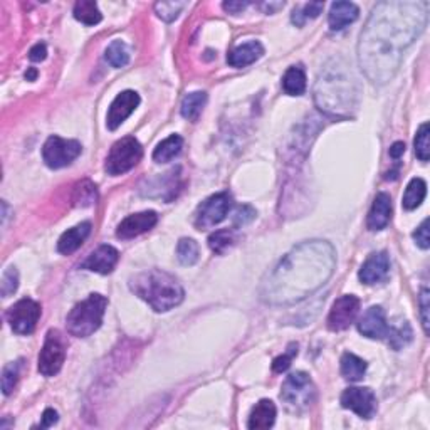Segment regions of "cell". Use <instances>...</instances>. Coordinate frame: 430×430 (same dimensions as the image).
<instances>
[{"instance_id":"7bdbcfd3","label":"cell","mask_w":430,"mask_h":430,"mask_svg":"<svg viewBox=\"0 0 430 430\" xmlns=\"http://www.w3.org/2000/svg\"><path fill=\"white\" fill-rule=\"evenodd\" d=\"M429 289L424 288L420 292L419 303H420V317H422V326H424L425 335H429Z\"/></svg>"},{"instance_id":"7a4b0ae2","label":"cell","mask_w":430,"mask_h":430,"mask_svg":"<svg viewBox=\"0 0 430 430\" xmlns=\"http://www.w3.org/2000/svg\"><path fill=\"white\" fill-rule=\"evenodd\" d=\"M336 267L335 247L326 240H306L292 247L259 286V297L272 306L306 299L323 286Z\"/></svg>"},{"instance_id":"ac0fdd59","label":"cell","mask_w":430,"mask_h":430,"mask_svg":"<svg viewBox=\"0 0 430 430\" xmlns=\"http://www.w3.org/2000/svg\"><path fill=\"white\" fill-rule=\"evenodd\" d=\"M119 254L113 246H99L96 251H92L86 261L81 264V269L98 272V274H110L118 264Z\"/></svg>"},{"instance_id":"4316f807","label":"cell","mask_w":430,"mask_h":430,"mask_svg":"<svg viewBox=\"0 0 430 430\" xmlns=\"http://www.w3.org/2000/svg\"><path fill=\"white\" fill-rule=\"evenodd\" d=\"M425 195H427V183L422 179H412L407 185V188H405L402 205H404L405 210H413V208L420 207Z\"/></svg>"},{"instance_id":"277c9868","label":"cell","mask_w":430,"mask_h":430,"mask_svg":"<svg viewBox=\"0 0 430 430\" xmlns=\"http://www.w3.org/2000/svg\"><path fill=\"white\" fill-rule=\"evenodd\" d=\"M130 289L140 299L150 304L156 313L170 311L183 301L185 291L182 284L170 272L150 269L130 279Z\"/></svg>"},{"instance_id":"f6af8a7d","label":"cell","mask_w":430,"mask_h":430,"mask_svg":"<svg viewBox=\"0 0 430 430\" xmlns=\"http://www.w3.org/2000/svg\"><path fill=\"white\" fill-rule=\"evenodd\" d=\"M58 419H59V415L54 408H46V410H44L42 419H41V429L52 427V425L58 422Z\"/></svg>"},{"instance_id":"9a60e30c","label":"cell","mask_w":430,"mask_h":430,"mask_svg":"<svg viewBox=\"0 0 430 430\" xmlns=\"http://www.w3.org/2000/svg\"><path fill=\"white\" fill-rule=\"evenodd\" d=\"M156 222H158V215L154 210L128 215L116 229V237L123 240L133 239V237H138L144 234V232L151 231L156 226Z\"/></svg>"},{"instance_id":"6da1fadb","label":"cell","mask_w":430,"mask_h":430,"mask_svg":"<svg viewBox=\"0 0 430 430\" xmlns=\"http://www.w3.org/2000/svg\"><path fill=\"white\" fill-rule=\"evenodd\" d=\"M429 9L420 0H385L373 7L358 41V64L368 81L383 86L395 78L405 51L427 27Z\"/></svg>"},{"instance_id":"8992f818","label":"cell","mask_w":430,"mask_h":430,"mask_svg":"<svg viewBox=\"0 0 430 430\" xmlns=\"http://www.w3.org/2000/svg\"><path fill=\"white\" fill-rule=\"evenodd\" d=\"M281 400L292 413L308 410L316 400V387L308 373L296 372L289 375L281 390Z\"/></svg>"},{"instance_id":"7dc6e473","label":"cell","mask_w":430,"mask_h":430,"mask_svg":"<svg viewBox=\"0 0 430 430\" xmlns=\"http://www.w3.org/2000/svg\"><path fill=\"white\" fill-rule=\"evenodd\" d=\"M390 156H392L393 160H399L402 155L405 154V143L404 142H397V143H393L392 147H390Z\"/></svg>"},{"instance_id":"bcb514c9","label":"cell","mask_w":430,"mask_h":430,"mask_svg":"<svg viewBox=\"0 0 430 430\" xmlns=\"http://www.w3.org/2000/svg\"><path fill=\"white\" fill-rule=\"evenodd\" d=\"M222 7L229 14H240L244 9H247L249 2H224Z\"/></svg>"},{"instance_id":"8fae6325","label":"cell","mask_w":430,"mask_h":430,"mask_svg":"<svg viewBox=\"0 0 430 430\" xmlns=\"http://www.w3.org/2000/svg\"><path fill=\"white\" fill-rule=\"evenodd\" d=\"M41 304L34 299L24 297L7 311V321H9L12 331L17 335H31L38 326V321L41 317Z\"/></svg>"},{"instance_id":"cb8c5ba5","label":"cell","mask_w":430,"mask_h":430,"mask_svg":"<svg viewBox=\"0 0 430 430\" xmlns=\"http://www.w3.org/2000/svg\"><path fill=\"white\" fill-rule=\"evenodd\" d=\"M183 148V138L179 135H172L168 138H165L163 142L156 144L154 150V160L156 163H167L172 162L176 155L182 151Z\"/></svg>"},{"instance_id":"d590c367","label":"cell","mask_w":430,"mask_h":430,"mask_svg":"<svg viewBox=\"0 0 430 430\" xmlns=\"http://www.w3.org/2000/svg\"><path fill=\"white\" fill-rule=\"evenodd\" d=\"M323 7H324L323 2H309L303 7H296V9L292 10L291 21L292 24H296L297 27L304 26V22H306L308 19L317 17V15L323 12Z\"/></svg>"},{"instance_id":"e0dca14e","label":"cell","mask_w":430,"mask_h":430,"mask_svg":"<svg viewBox=\"0 0 430 430\" xmlns=\"http://www.w3.org/2000/svg\"><path fill=\"white\" fill-rule=\"evenodd\" d=\"M358 331L370 340L387 338L388 323L387 316L381 306H372L365 311V315L358 321Z\"/></svg>"},{"instance_id":"ab89813d","label":"cell","mask_w":430,"mask_h":430,"mask_svg":"<svg viewBox=\"0 0 430 430\" xmlns=\"http://www.w3.org/2000/svg\"><path fill=\"white\" fill-rule=\"evenodd\" d=\"M296 355H297V345H291L286 355L277 356V358L272 361V370H274L276 373L286 372V370L291 367V361H292V358H295Z\"/></svg>"},{"instance_id":"ffe728a7","label":"cell","mask_w":430,"mask_h":430,"mask_svg":"<svg viewBox=\"0 0 430 430\" xmlns=\"http://www.w3.org/2000/svg\"><path fill=\"white\" fill-rule=\"evenodd\" d=\"M360 9L353 2H335L329 9L328 24L331 31H343L345 27L358 19Z\"/></svg>"},{"instance_id":"c3c4849f","label":"cell","mask_w":430,"mask_h":430,"mask_svg":"<svg viewBox=\"0 0 430 430\" xmlns=\"http://www.w3.org/2000/svg\"><path fill=\"white\" fill-rule=\"evenodd\" d=\"M284 2H269V3H263V9L267 12V14H272V12H276L277 9H283Z\"/></svg>"},{"instance_id":"5b68a950","label":"cell","mask_w":430,"mask_h":430,"mask_svg":"<svg viewBox=\"0 0 430 430\" xmlns=\"http://www.w3.org/2000/svg\"><path fill=\"white\" fill-rule=\"evenodd\" d=\"M108 299L98 292L90 295L81 303L76 304L66 317L67 331L76 338H88L101 326Z\"/></svg>"},{"instance_id":"d6986e66","label":"cell","mask_w":430,"mask_h":430,"mask_svg":"<svg viewBox=\"0 0 430 430\" xmlns=\"http://www.w3.org/2000/svg\"><path fill=\"white\" fill-rule=\"evenodd\" d=\"M390 219H392V199H390L388 194L381 192L373 200L372 208L368 212L367 226L373 232L381 231V229L388 226Z\"/></svg>"},{"instance_id":"3957f363","label":"cell","mask_w":430,"mask_h":430,"mask_svg":"<svg viewBox=\"0 0 430 430\" xmlns=\"http://www.w3.org/2000/svg\"><path fill=\"white\" fill-rule=\"evenodd\" d=\"M313 94L317 110L324 115L348 118L358 106V78L343 58H333L317 74Z\"/></svg>"},{"instance_id":"ba28073f","label":"cell","mask_w":430,"mask_h":430,"mask_svg":"<svg viewBox=\"0 0 430 430\" xmlns=\"http://www.w3.org/2000/svg\"><path fill=\"white\" fill-rule=\"evenodd\" d=\"M83 147L76 140H66L61 136H49L42 147V158L49 168H64L81 155Z\"/></svg>"},{"instance_id":"83f0119b","label":"cell","mask_w":430,"mask_h":430,"mask_svg":"<svg viewBox=\"0 0 430 430\" xmlns=\"http://www.w3.org/2000/svg\"><path fill=\"white\" fill-rule=\"evenodd\" d=\"M74 19L84 26H96L103 21V14L92 0H79L74 6Z\"/></svg>"},{"instance_id":"7c38bea8","label":"cell","mask_w":430,"mask_h":430,"mask_svg":"<svg viewBox=\"0 0 430 430\" xmlns=\"http://www.w3.org/2000/svg\"><path fill=\"white\" fill-rule=\"evenodd\" d=\"M360 299L353 295H345L333 303L328 316V328L331 331H343L358 316Z\"/></svg>"},{"instance_id":"2e32d148","label":"cell","mask_w":430,"mask_h":430,"mask_svg":"<svg viewBox=\"0 0 430 430\" xmlns=\"http://www.w3.org/2000/svg\"><path fill=\"white\" fill-rule=\"evenodd\" d=\"M390 272V259L387 252H373L368 256V259L365 261L363 266H361L358 277L363 284L367 286H373V284H379L381 281L387 279Z\"/></svg>"},{"instance_id":"60d3db41","label":"cell","mask_w":430,"mask_h":430,"mask_svg":"<svg viewBox=\"0 0 430 430\" xmlns=\"http://www.w3.org/2000/svg\"><path fill=\"white\" fill-rule=\"evenodd\" d=\"M256 215H257L256 210L251 207V205H240V207L235 210L234 226L237 227L247 226L249 222H252V220L256 219Z\"/></svg>"},{"instance_id":"4dcf8cb0","label":"cell","mask_w":430,"mask_h":430,"mask_svg":"<svg viewBox=\"0 0 430 430\" xmlns=\"http://www.w3.org/2000/svg\"><path fill=\"white\" fill-rule=\"evenodd\" d=\"M71 200L76 207H90V205L96 204V200H98V190H96V185L92 183L91 180H83V182H78L74 185Z\"/></svg>"},{"instance_id":"52a82bcc","label":"cell","mask_w":430,"mask_h":430,"mask_svg":"<svg viewBox=\"0 0 430 430\" xmlns=\"http://www.w3.org/2000/svg\"><path fill=\"white\" fill-rule=\"evenodd\" d=\"M143 156L142 144L133 136H124V138L118 140L113 147H111L110 155L106 158V165L104 170L108 175L118 176L130 172L138 165Z\"/></svg>"},{"instance_id":"d4e9b609","label":"cell","mask_w":430,"mask_h":430,"mask_svg":"<svg viewBox=\"0 0 430 430\" xmlns=\"http://www.w3.org/2000/svg\"><path fill=\"white\" fill-rule=\"evenodd\" d=\"M283 90L289 96H301L306 91V72L301 66H291L283 76Z\"/></svg>"},{"instance_id":"9c48e42d","label":"cell","mask_w":430,"mask_h":430,"mask_svg":"<svg viewBox=\"0 0 430 430\" xmlns=\"http://www.w3.org/2000/svg\"><path fill=\"white\" fill-rule=\"evenodd\" d=\"M66 341L61 333L58 329H49L39 355V372L44 377L58 375L66 360Z\"/></svg>"},{"instance_id":"b9f144b4","label":"cell","mask_w":430,"mask_h":430,"mask_svg":"<svg viewBox=\"0 0 430 430\" xmlns=\"http://www.w3.org/2000/svg\"><path fill=\"white\" fill-rule=\"evenodd\" d=\"M413 239H415L417 246L424 251H427L430 247V235H429V219H425L424 222L420 224L419 229L413 232Z\"/></svg>"},{"instance_id":"681fc988","label":"cell","mask_w":430,"mask_h":430,"mask_svg":"<svg viewBox=\"0 0 430 430\" xmlns=\"http://www.w3.org/2000/svg\"><path fill=\"white\" fill-rule=\"evenodd\" d=\"M35 78H38V71H35L34 67H31V69L26 72V79L27 81H34Z\"/></svg>"},{"instance_id":"484cf974","label":"cell","mask_w":430,"mask_h":430,"mask_svg":"<svg viewBox=\"0 0 430 430\" xmlns=\"http://www.w3.org/2000/svg\"><path fill=\"white\" fill-rule=\"evenodd\" d=\"M205 103H207V92L204 91H194L190 94H187L182 101V116L188 122H197L200 113H202Z\"/></svg>"},{"instance_id":"f1b7e54d","label":"cell","mask_w":430,"mask_h":430,"mask_svg":"<svg viewBox=\"0 0 430 430\" xmlns=\"http://www.w3.org/2000/svg\"><path fill=\"white\" fill-rule=\"evenodd\" d=\"M367 361L353 355V353H345L341 356V373L349 381H358L363 379V375L367 373Z\"/></svg>"},{"instance_id":"603a6c76","label":"cell","mask_w":430,"mask_h":430,"mask_svg":"<svg viewBox=\"0 0 430 430\" xmlns=\"http://www.w3.org/2000/svg\"><path fill=\"white\" fill-rule=\"evenodd\" d=\"M277 410L274 402L271 400H261L259 404L252 408L251 415H249L247 427L252 430H264L271 429L276 422Z\"/></svg>"},{"instance_id":"74e56055","label":"cell","mask_w":430,"mask_h":430,"mask_svg":"<svg viewBox=\"0 0 430 430\" xmlns=\"http://www.w3.org/2000/svg\"><path fill=\"white\" fill-rule=\"evenodd\" d=\"M185 2H156L155 12L160 19L165 22H174L180 15V12L185 9Z\"/></svg>"},{"instance_id":"1f68e13d","label":"cell","mask_w":430,"mask_h":430,"mask_svg":"<svg viewBox=\"0 0 430 430\" xmlns=\"http://www.w3.org/2000/svg\"><path fill=\"white\" fill-rule=\"evenodd\" d=\"M199 244H197L194 239L183 237V239L179 240V244H176V259H179V263L182 264V266H194L197 261H199Z\"/></svg>"},{"instance_id":"f35d334b","label":"cell","mask_w":430,"mask_h":430,"mask_svg":"<svg viewBox=\"0 0 430 430\" xmlns=\"http://www.w3.org/2000/svg\"><path fill=\"white\" fill-rule=\"evenodd\" d=\"M19 288V272L15 267H7L2 274V283H0V292L2 297H9L17 291Z\"/></svg>"},{"instance_id":"5bb4252c","label":"cell","mask_w":430,"mask_h":430,"mask_svg":"<svg viewBox=\"0 0 430 430\" xmlns=\"http://www.w3.org/2000/svg\"><path fill=\"white\" fill-rule=\"evenodd\" d=\"M140 104V96L138 92L126 90L119 92L115 98V101L111 103L110 110H108L106 116V126L111 131H115L116 128H119L122 124L126 122V118H130L131 113L138 108Z\"/></svg>"},{"instance_id":"e575fe53","label":"cell","mask_w":430,"mask_h":430,"mask_svg":"<svg viewBox=\"0 0 430 430\" xmlns=\"http://www.w3.org/2000/svg\"><path fill=\"white\" fill-rule=\"evenodd\" d=\"M21 368H22V360L10 361L9 365H6L2 370V392L3 395H10L14 392L15 385H17L19 377H21Z\"/></svg>"},{"instance_id":"ee69618b","label":"cell","mask_w":430,"mask_h":430,"mask_svg":"<svg viewBox=\"0 0 430 430\" xmlns=\"http://www.w3.org/2000/svg\"><path fill=\"white\" fill-rule=\"evenodd\" d=\"M46 58H47V47H46V44H44V42L35 44V46L29 51V59H31V61L41 63Z\"/></svg>"},{"instance_id":"30bf717a","label":"cell","mask_w":430,"mask_h":430,"mask_svg":"<svg viewBox=\"0 0 430 430\" xmlns=\"http://www.w3.org/2000/svg\"><path fill=\"white\" fill-rule=\"evenodd\" d=\"M231 205L232 197L229 192H220V194L205 199L195 212V227L200 231L215 227L217 224L226 219L229 210H231Z\"/></svg>"},{"instance_id":"d6a6232c","label":"cell","mask_w":430,"mask_h":430,"mask_svg":"<svg viewBox=\"0 0 430 430\" xmlns=\"http://www.w3.org/2000/svg\"><path fill=\"white\" fill-rule=\"evenodd\" d=\"M104 59L118 69V67H124L130 63V51H128L124 42L113 41L106 47V51H104Z\"/></svg>"},{"instance_id":"4fadbf2b","label":"cell","mask_w":430,"mask_h":430,"mask_svg":"<svg viewBox=\"0 0 430 430\" xmlns=\"http://www.w3.org/2000/svg\"><path fill=\"white\" fill-rule=\"evenodd\" d=\"M341 407L352 410L361 419H372L377 412V397L370 388H347L341 395Z\"/></svg>"},{"instance_id":"44dd1931","label":"cell","mask_w":430,"mask_h":430,"mask_svg":"<svg viewBox=\"0 0 430 430\" xmlns=\"http://www.w3.org/2000/svg\"><path fill=\"white\" fill-rule=\"evenodd\" d=\"M264 54V47L263 44L257 41H249L240 44L229 52L227 56V63L231 64L232 67H246L254 64L257 59L263 58Z\"/></svg>"},{"instance_id":"8d00e7d4","label":"cell","mask_w":430,"mask_h":430,"mask_svg":"<svg viewBox=\"0 0 430 430\" xmlns=\"http://www.w3.org/2000/svg\"><path fill=\"white\" fill-rule=\"evenodd\" d=\"M429 135H430L429 123H424L419 128V131H417L415 142H413V147H415V155L420 162H429V156H430Z\"/></svg>"},{"instance_id":"836d02e7","label":"cell","mask_w":430,"mask_h":430,"mask_svg":"<svg viewBox=\"0 0 430 430\" xmlns=\"http://www.w3.org/2000/svg\"><path fill=\"white\" fill-rule=\"evenodd\" d=\"M235 244V234L231 229H222L217 231L208 237V247L215 252V254H224Z\"/></svg>"},{"instance_id":"7402d4cb","label":"cell","mask_w":430,"mask_h":430,"mask_svg":"<svg viewBox=\"0 0 430 430\" xmlns=\"http://www.w3.org/2000/svg\"><path fill=\"white\" fill-rule=\"evenodd\" d=\"M91 234V222H81L72 229H67L64 234L59 237L58 251L64 256H69L78 251L83 246L84 240Z\"/></svg>"},{"instance_id":"f546056e","label":"cell","mask_w":430,"mask_h":430,"mask_svg":"<svg viewBox=\"0 0 430 430\" xmlns=\"http://www.w3.org/2000/svg\"><path fill=\"white\" fill-rule=\"evenodd\" d=\"M412 338H413V333L407 321H399V323H395V324H388L387 340H388V345L393 349H400V348L407 347L410 341H412Z\"/></svg>"}]
</instances>
